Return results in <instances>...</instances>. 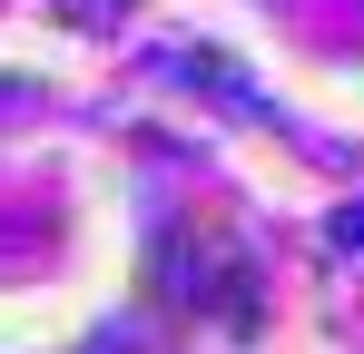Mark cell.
<instances>
[{"instance_id":"cell-2","label":"cell","mask_w":364,"mask_h":354,"mask_svg":"<svg viewBox=\"0 0 364 354\" xmlns=\"http://www.w3.org/2000/svg\"><path fill=\"white\" fill-rule=\"evenodd\" d=\"M335 246H364V207H345V217H335Z\"/></svg>"},{"instance_id":"cell-1","label":"cell","mask_w":364,"mask_h":354,"mask_svg":"<svg viewBox=\"0 0 364 354\" xmlns=\"http://www.w3.org/2000/svg\"><path fill=\"white\" fill-rule=\"evenodd\" d=\"M168 79L207 89V99H227V109H246V118H276V99H266V89H256L227 50H168Z\"/></svg>"}]
</instances>
